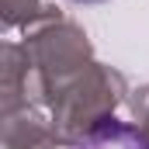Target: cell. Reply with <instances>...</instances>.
I'll return each instance as SVG.
<instances>
[{
	"label": "cell",
	"mask_w": 149,
	"mask_h": 149,
	"mask_svg": "<svg viewBox=\"0 0 149 149\" xmlns=\"http://www.w3.org/2000/svg\"><path fill=\"white\" fill-rule=\"evenodd\" d=\"M24 49L31 56V108H49L56 90L90 66V42L73 21L63 17L56 3H42L35 17L24 24Z\"/></svg>",
	"instance_id": "6da1fadb"
},
{
	"label": "cell",
	"mask_w": 149,
	"mask_h": 149,
	"mask_svg": "<svg viewBox=\"0 0 149 149\" xmlns=\"http://www.w3.org/2000/svg\"><path fill=\"white\" fill-rule=\"evenodd\" d=\"M125 94H128V83L118 70L90 63L80 76H73L66 87H59L52 104H49L56 142L76 146L97 121L111 118L114 108L125 101Z\"/></svg>",
	"instance_id": "7a4b0ae2"
},
{
	"label": "cell",
	"mask_w": 149,
	"mask_h": 149,
	"mask_svg": "<svg viewBox=\"0 0 149 149\" xmlns=\"http://www.w3.org/2000/svg\"><path fill=\"white\" fill-rule=\"evenodd\" d=\"M31 56L24 42H3V66H0V94H3V118L21 108H31L28 87H31Z\"/></svg>",
	"instance_id": "3957f363"
},
{
	"label": "cell",
	"mask_w": 149,
	"mask_h": 149,
	"mask_svg": "<svg viewBox=\"0 0 149 149\" xmlns=\"http://www.w3.org/2000/svg\"><path fill=\"white\" fill-rule=\"evenodd\" d=\"M73 149H149V132L142 125L118 121L111 114V118L97 121Z\"/></svg>",
	"instance_id": "277c9868"
},
{
	"label": "cell",
	"mask_w": 149,
	"mask_h": 149,
	"mask_svg": "<svg viewBox=\"0 0 149 149\" xmlns=\"http://www.w3.org/2000/svg\"><path fill=\"white\" fill-rule=\"evenodd\" d=\"M38 10H42L38 0H0V21H3V28H17V24L24 28Z\"/></svg>",
	"instance_id": "5b68a950"
},
{
	"label": "cell",
	"mask_w": 149,
	"mask_h": 149,
	"mask_svg": "<svg viewBox=\"0 0 149 149\" xmlns=\"http://www.w3.org/2000/svg\"><path fill=\"white\" fill-rule=\"evenodd\" d=\"M128 104H132V114H135V121H139V125L149 132V87H139V90L128 97Z\"/></svg>",
	"instance_id": "8992f818"
},
{
	"label": "cell",
	"mask_w": 149,
	"mask_h": 149,
	"mask_svg": "<svg viewBox=\"0 0 149 149\" xmlns=\"http://www.w3.org/2000/svg\"><path fill=\"white\" fill-rule=\"evenodd\" d=\"M38 149H59V142H49V146H38Z\"/></svg>",
	"instance_id": "52a82bcc"
},
{
	"label": "cell",
	"mask_w": 149,
	"mask_h": 149,
	"mask_svg": "<svg viewBox=\"0 0 149 149\" xmlns=\"http://www.w3.org/2000/svg\"><path fill=\"white\" fill-rule=\"evenodd\" d=\"M73 3H101V0H73Z\"/></svg>",
	"instance_id": "ba28073f"
}]
</instances>
